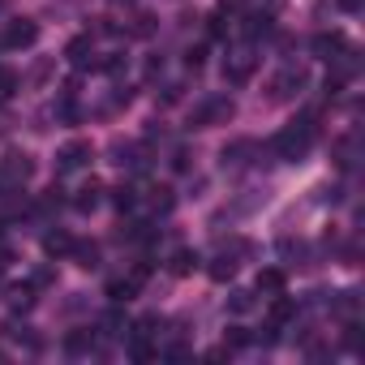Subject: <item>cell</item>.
<instances>
[{"label": "cell", "mask_w": 365, "mask_h": 365, "mask_svg": "<svg viewBox=\"0 0 365 365\" xmlns=\"http://www.w3.org/2000/svg\"><path fill=\"white\" fill-rule=\"evenodd\" d=\"M65 56H69L73 69H91V65H95V39H91V35H78V39L65 48Z\"/></svg>", "instance_id": "obj_13"}, {"label": "cell", "mask_w": 365, "mask_h": 365, "mask_svg": "<svg viewBox=\"0 0 365 365\" xmlns=\"http://www.w3.org/2000/svg\"><path fill=\"white\" fill-rule=\"evenodd\" d=\"M250 155H258V142H250V138H241V142H232V146H224V168H232V172H241V168H250V163H254Z\"/></svg>", "instance_id": "obj_11"}, {"label": "cell", "mask_w": 365, "mask_h": 365, "mask_svg": "<svg viewBox=\"0 0 365 365\" xmlns=\"http://www.w3.org/2000/svg\"><path fill=\"white\" fill-rule=\"evenodd\" d=\"M35 43H39V22H31V18H14L0 31V52H22Z\"/></svg>", "instance_id": "obj_8"}, {"label": "cell", "mask_w": 365, "mask_h": 365, "mask_svg": "<svg viewBox=\"0 0 365 365\" xmlns=\"http://www.w3.org/2000/svg\"><path fill=\"white\" fill-rule=\"evenodd\" d=\"M95 331H99V339H125V335H129V318H125L120 309H108Z\"/></svg>", "instance_id": "obj_14"}, {"label": "cell", "mask_w": 365, "mask_h": 365, "mask_svg": "<svg viewBox=\"0 0 365 365\" xmlns=\"http://www.w3.org/2000/svg\"><path fill=\"white\" fill-rule=\"evenodd\" d=\"M91 142H65L61 150H56V172L65 176V172H78V168H86L91 163Z\"/></svg>", "instance_id": "obj_9"}, {"label": "cell", "mask_w": 365, "mask_h": 365, "mask_svg": "<svg viewBox=\"0 0 365 365\" xmlns=\"http://www.w3.org/2000/svg\"><path fill=\"white\" fill-rule=\"evenodd\" d=\"M129 356L133 361H155L159 356V318L155 314H146V318H138V322H129Z\"/></svg>", "instance_id": "obj_4"}, {"label": "cell", "mask_w": 365, "mask_h": 365, "mask_svg": "<svg viewBox=\"0 0 365 365\" xmlns=\"http://www.w3.org/2000/svg\"><path fill=\"white\" fill-rule=\"evenodd\" d=\"M99 202H103V185H99V180H86V185L73 190V211L91 215V211H99Z\"/></svg>", "instance_id": "obj_12"}, {"label": "cell", "mask_w": 365, "mask_h": 365, "mask_svg": "<svg viewBox=\"0 0 365 365\" xmlns=\"http://www.w3.org/2000/svg\"><path fill=\"white\" fill-rule=\"evenodd\" d=\"M69 258H73L82 271H95L103 254H99V245H95V241H91V245H86V241H73V254H69Z\"/></svg>", "instance_id": "obj_18"}, {"label": "cell", "mask_w": 365, "mask_h": 365, "mask_svg": "<svg viewBox=\"0 0 365 365\" xmlns=\"http://www.w3.org/2000/svg\"><path fill=\"white\" fill-rule=\"evenodd\" d=\"M35 176V163H31V155H5L0 159V198L5 194H22V185Z\"/></svg>", "instance_id": "obj_5"}, {"label": "cell", "mask_w": 365, "mask_h": 365, "mask_svg": "<svg viewBox=\"0 0 365 365\" xmlns=\"http://www.w3.org/2000/svg\"><path fill=\"white\" fill-rule=\"evenodd\" d=\"M309 48H314V56H327V61H331V56H335V52H344L348 43H344V35H314V43H309Z\"/></svg>", "instance_id": "obj_19"}, {"label": "cell", "mask_w": 365, "mask_h": 365, "mask_svg": "<svg viewBox=\"0 0 365 365\" xmlns=\"http://www.w3.org/2000/svg\"><path fill=\"white\" fill-rule=\"evenodd\" d=\"M43 254H48V258H69V254H73V237H69L65 228L43 232Z\"/></svg>", "instance_id": "obj_15"}, {"label": "cell", "mask_w": 365, "mask_h": 365, "mask_svg": "<svg viewBox=\"0 0 365 365\" xmlns=\"http://www.w3.org/2000/svg\"><path fill=\"white\" fill-rule=\"evenodd\" d=\"M202 258H198V250H172V258H168V267H172V275H194V267H198Z\"/></svg>", "instance_id": "obj_17"}, {"label": "cell", "mask_w": 365, "mask_h": 365, "mask_svg": "<svg viewBox=\"0 0 365 365\" xmlns=\"http://www.w3.org/2000/svg\"><path fill=\"white\" fill-rule=\"evenodd\" d=\"M9 301H14V309H31V305H35V292H31V288H14Z\"/></svg>", "instance_id": "obj_22"}, {"label": "cell", "mask_w": 365, "mask_h": 365, "mask_svg": "<svg viewBox=\"0 0 365 365\" xmlns=\"http://www.w3.org/2000/svg\"><path fill=\"white\" fill-rule=\"evenodd\" d=\"M361 5H365V0H339V9H348V14H356Z\"/></svg>", "instance_id": "obj_24"}, {"label": "cell", "mask_w": 365, "mask_h": 365, "mask_svg": "<svg viewBox=\"0 0 365 365\" xmlns=\"http://www.w3.org/2000/svg\"><path fill=\"white\" fill-rule=\"evenodd\" d=\"M254 288H258V292H267V297H279V292L288 288V279H284V271H279V267H267V271H258Z\"/></svg>", "instance_id": "obj_16"}, {"label": "cell", "mask_w": 365, "mask_h": 365, "mask_svg": "<svg viewBox=\"0 0 365 365\" xmlns=\"http://www.w3.org/2000/svg\"><path fill=\"white\" fill-rule=\"evenodd\" d=\"M232 116H237V103H232L228 95H207V99L194 103L190 129H215V125H228Z\"/></svg>", "instance_id": "obj_2"}, {"label": "cell", "mask_w": 365, "mask_h": 365, "mask_svg": "<svg viewBox=\"0 0 365 365\" xmlns=\"http://www.w3.org/2000/svg\"><path fill=\"white\" fill-rule=\"evenodd\" d=\"M254 69H258V48H254L250 39L228 43V56H224V78H228L232 86H245V82L254 78Z\"/></svg>", "instance_id": "obj_3"}, {"label": "cell", "mask_w": 365, "mask_h": 365, "mask_svg": "<svg viewBox=\"0 0 365 365\" xmlns=\"http://www.w3.org/2000/svg\"><path fill=\"white\" fill-rule=\"evenodd\" d=\"M14 91H18V73L0 65V103H5V99H14Z\"/></svg>", "instance_id": "obj_21"}, {"label": "cell", "mask_w": 365, "mask_h": 365, "mask_svg": "<svg viewBox=\"0 0 365 365\" xmlns=\"http://www.w3.org/2000/svg\"><path fill=\"white\" fill-rule=\"evenodd\" d=\"M142 284H146V267H138V271H129V275H116V279L108 284V297H112L116 305H125V301H133V297L142 292Z\"/></svg>", "instance_id": "obj_10"}, {"label": "cell", "mask_w": 365, "mask_h": 365, "mask_svg": "<svg viewBox=\"0 0 365 365\" xmlns=\"http://www.w3.org/2000/svg\"><path fill=\"white\" fill-rule=\"evenodd\" d=\"M314 142H318V116L305 112V116H297L292 125H284V129L271 138L267 150H271L275 159H284V163H301V159L314 150Z\"/></svg>", "instance_id": "obj_1"}, {"label": "cell", "mask_w": 365, "mask_h": 365, "mask_svg": "<svg viewBox=\"0 0 365 365\" xmlns=\"http://www.w3.org/2000/svg\"><path fill=\"white\" fill-rule=\"evenodd\" d=\"M305 86H309V73H305V65H284L275 78H271V99L275 103H288V99H301L305 95Z\"/></svg>", "instance_id": "obj_6"}, {"label": "cell", "mask_w": 365, "mask_h": 365, "mask_svg": "<svg viewBox=\"0 0 365 365\" xmlns=\"http://www.w3.org/2000/svg\"><path fill=\"white\" fill-rule=\"evenodd\" d=\"M95 344H99V335H95V331H73V335L65 339V348H69L73 356H82V352H95Z\"/></svg>", "instance_id": "obj_20"}, {"label": "cell", "mask_w": 365, "mask_h": 365, "mask_svg": "<svg viewBox=\"0 0 365 365\" xmlns=\"http://www.w3.org/2000/svg\"><path fill=\"white\" fill-rule=\"evenodd\" d=\"M241 258H245V241H228V245H220V250L207 258V275H211L215 284H228V279L241 271Z\"/></svg>", "instance_id": "obj_7"}, {"label": "cell", "mask_w": 365, "mask_h": 365, "mask_svg": "<svg viewBox=\"0 0 365 365\" xmlns=\"http://www.w3.org/2000/svg\"><path fill=\"white\" fill-rule=\"evenodd\" d=\"M108 5H133V0H108Z\"/></svg>", "instance_id": "obj_25"}, {"label": "cell", "mask_w": 365, "mask_h": 365, "mask_svg": "<svg viewBox=\"0 0 365 365\" xmlns=\"http://www.w3.org/2000/svg\"><path fill=\"white\" fill-rule=\"evenodd\" d=\"M250 305H254V292H232V309L237 314H245Z\"/></svg>", "instance_id": "obj_23"}]
</instances>
